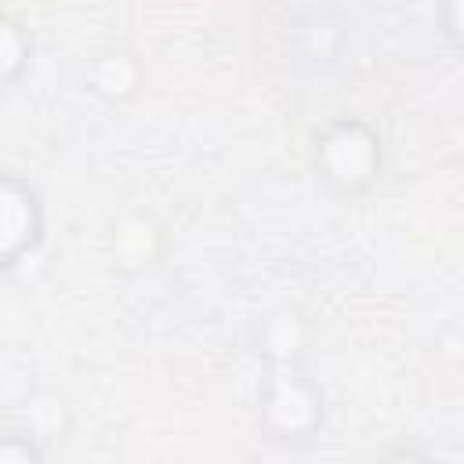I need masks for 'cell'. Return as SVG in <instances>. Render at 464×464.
<instances>
[{
  "mask_svg": "<svg viewBox=\"0 0 464 464\" xmlns=\"http://www.w3.org/2000/svg\"><path fill=\"white\" fill-rule=\"evenodd\" d=\"M163 254V232L149 214H127L112 225V257L120 268L141 272Z\"/></svg>",
  "mask_w": 464,
  "mask_h": 464,
  "instance_id": "obj_5",
  "label": "cell"
},
{
  "mask_svg": "<svg viewBox=\"0 0 464 464\" xmlns=\"http://www.w3.org/2000/svg\"><path fill=\"white\" fill-rule=\"evenodd\" d=\"M381 167H384L381 138L362 120H337V123L323 127L312 141L315 178L341 196L366 192L381 178Z\"/></svg>",
  "mask_w": 464,
  "mask_h": 464,
  "instance_id": "obj_1",
  "label": "cell"
},
{
  "mask_svg": "<svg viewBox=\"0 0 464 464\" xmlns=\"http://www.w3.org/2000/svg\"><path fill=\"white\" fill-rule=\"evenodd\" d=\"M141 83V65L130 51L123 47H109L102 54H94L91 62V91L109 98V102H127L138 94Z\"/></svg>",
  "mask_w": 464,
  "mask_h": 464,
  "instance_id": "obj_6",
  "label": "cell"
},
{
  "mask_svg": "<svg viewBox=\"0 0 464 464\" xmlns=\"http://www.w3.org/2000/svg\"><path fill=\"white\" fill-rule=\"evenodd\" d=\"M29 54H33L29 29L22 25V18L0 11V87H11L25 72Z\"/></svg>",
  "mask_w": 464,
  "mask_h": 464,
  "instance_id": "obj_7",
  "label": "cell"
},
{
  "mask_svg": "<svg viewBox=\"0 0 464 464\" xmlns=\"http://www.w3.org/2000/svg\"><path fill=\"white\" fill-rule=\"evenodd\" d=\"M254 341H257V352L268 359V366H283V362H301L308 330L294 308H276L257 315Z\"/></svg>",
  "mask_w": 464,
  "mask_h": 464,
  "instance_id": "obj_4",
  "label": "cell"
},
{
  "mask_svg": "<svg viewBox=\"0 0 464 464\" xmlns=\"http://www.w3.org/2000/svg\"><path fill=\"white\" fill-rule=\"evenodd\" d=\"M257 413L268 439L283 446H297L315 439V431L323 428V395L304 377L301 362H283V366H272V373L265 377Z\"/></svg>",
  "mask_w": 464,
  "mask_h": 464,
  "instance_id": "obj_2",
  "label": "cell"
},
{
  "mask_svg": "<svg viewBox=\"0 0 464 464\" xmlns=\"http://www.w3.org/2000/svg\"><path fill=\"white\" fill-rule=\"evenodd\" d=\"M40 228H44V210L36 188L18 174L0 170V268L14 265L25 250H33Z\"/></svg>",
  "mask_w": 464,
  "mask_h": 464,
  "instance_id": "obj_3",
  "label": "cell"
}]
</instances>
